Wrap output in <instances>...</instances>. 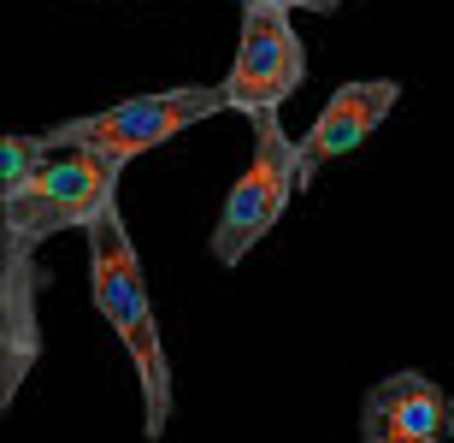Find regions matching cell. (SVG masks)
I'll return each instance as SVG.
<instances>
[{
	"instance_id": "cell-5",
	"label": "cell",
	"mask_w": 454,
	"mask_h": 443,
	"mask_svg": "<svg viewBox=\"0 0 454 443\" xmlns=\"http://www.w3.org/2000/svg\"><path fill=\"white\" fill-rule=\"evenodd\" d=\"M307 83V42L295 30L289 6H242V30H236V59L224 71V95L231 113L242 119H266L284 113V101Z\"/></svg>"
},
{
	"instance_id": "cell-6",
	"label": "cell",
	"mask_w": 454,
	"mask_h": 443,
	"mask_svg": "<svg viewBox=\"0 0 454 443\" xmlns=\"http://www.w3.org/2000/svg\"><path fill=\"white\" fill-rule=\"evenodd\" d=\"M395 101H402V83H395V77H354V83H342L337 95L319 107V119L307 124V137H295V148H301V189L313 184L331 160H348V154L395 113Z\"/></svg>"
},
{
	"instance_id": "cell-1",
	"label": "cell",
	"mask_w": 454,
	"mask_h": 443,
	"mask_svg": "<svg viewBox=\"0 0 454 443\" xmlns=\"http://www.w3.org/2000/svg\"><path fill=\"white\" fill-rule=\"evenodd\" d=\"M89 290H95L101 320L118 331V343H124V355L136 367L142 408H148V438H166V426H171V360H166L160 320H153V302H148L142 255L130 249V231H124L118 202L89 225Z\"/></svg>"
},
{
	"instance_id": "cell-4",
	"label": "cell",
	"mask_w": 454,
	"mask_h": 443,
	"mask_svg": "<svg viewBox=\"0 0 454 443\" xmlns=\"http://www.w3.org/2000/svg\"><path fill=\"white\" fill-rule=\"evenodd\" d=\"M295 189H301V148L284 131V113H266V119H254V154H248V166L236 171L224 213L213 225V242H207L213 260L219 266H242L248 249H260V237L284 219Z\"/></svg>"
},
{
	"instance_id": "cell-3",
	"label": "cell",
	"mask_w": 454,
	"mask_h": 443,
	"mask_svg": "<svg viewBox=\"0 0 454 443\" xmlns=\"http://www.w3.org/2000/svg\"><path fill=\"white\" fill-rule=\"evenodd\" d=\"M231 113V95L224 83H189V89H160V95H130V101L118 107H101V113H89V119H66L42 131L53 148H95L118 166H130L136 154H153L160 142L184 137L189 124L201 119H219Z\"/></svg>"
},
{
	"instance_id": "cell-2",
	"label": "cell",
	"mask_w": 454,
	"mask_h": 443,
	"mask_svg": "<svg viewBox=\"0 0 454 443\" xmlns=\"http://www.w3.org/2000/svg\"><path fill=\"white\" fill-rule=\"evenodd\" d=\"M118 171L124 166L95 148H53L48 142L42 166L0 184L6 249H35L59 231H89L118 202Z\"/></svg>"
},
{
	"instance_id": "cell-7",
	"label": "cell",
	"mask_w": 454,
	"mask_h": 443,
	"mask_svg": "<svg viewBox=\"0 0 454 443\" xmlns=\"http://www.w3.org/2000/svg\"><path fill=\"white\" fill-rule=\"evenodd\" d=\"M454 438V396L425 373H389L366 391L360 443H449Z\"/></svg>"
},
{
	"instance_id": "cell-8",
	"label": "cell",
	"mask_w": 454,
	"mask_h": 443,
	"mask_svg": "<svg viewBox=\"0 0 454 443\" xmlns=\"http://www.w3.org/2000/svg\"><path fill=\"white\" fill-rule=\"evenodd\" d=\"M236 6H307V12H331V6H342V0H236Z\"/></svg>"
}]
</instances>
